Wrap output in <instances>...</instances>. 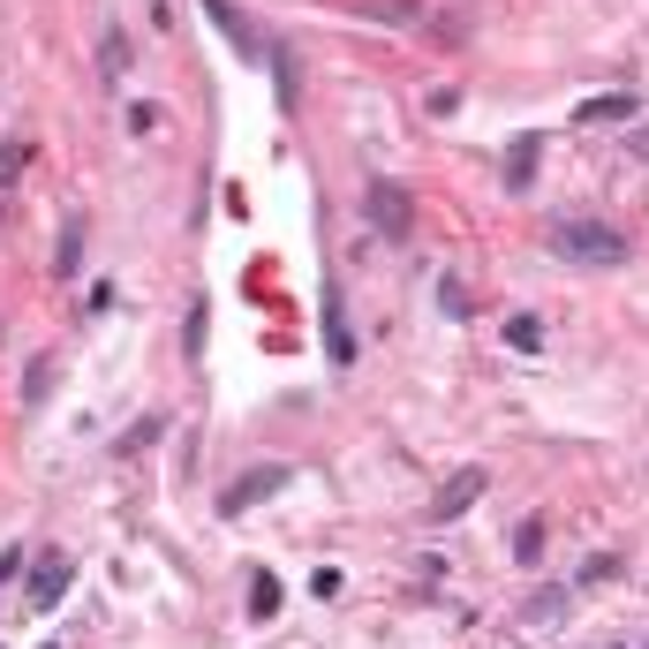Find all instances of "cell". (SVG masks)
I'll return each mask as SVG.
<instances>
[{
	"label": "cell",
	"mask_w": 649,
	"mask_h": 649,
	"mask_svg": "<svg viewBox=\"0 0 649 649\" xmlns=\"http://www.w3.org/2000/svg\"><path fill=\"white\" fill-rule=\"evenodd\" d=\"M551 250H559L567 265H589V272L627 265V234L605 227V219H567V227H551Z\"/></svg>",
	"instance_id": "cell-1"
},
{
	"label": "cell",
	"mask_w": 649,
	"mask_h": 649,
	"mask_svg": "<svg viewBox=\"0 0 649 649\" xmlns=\"http://www.w3.org/2000/svg\"><path fill=\"white\" fill-rule=\"evenodd\" d=\"M506 340H513V347H536L544 332H536V318H506Z\"/></svg>",
	"instance_id": "cell-17"
},
{
	"label": "cell",
	"mask_w": 649,
	"mask_h": 649,
	"mask_svg": "<svg viewBox=\"0 0 649 649\" xmlns=\"http://www.w3.org/2000/svg\"><path fill=\"white\" fill-rule=\"evenodd\" d=\"M122 61H129V38H122V30H106V46H99V68H106V76H122Z\"/></svg>",
	"instance_id": "cell-14"
},
{
	"label": "cell",
	"mask_w": 649,
	"mask_h": 649,
	"mask_svg": "<svg viewBox=\"0 0 649 649\" xmlns=\"http://www.w3.org/2000/svg\"><path fill=\"white\" fill-rule=\"evenodd\" d=\"M536 160H544V137H513V152H506V189L513 196L536 181Z\"/></svg>",
	"instance_id": "cell-8"
},
{
	"label": "cell",
	"mask_w": 649,
	"mask_h": 649,
	"mask_svg": "<svg viewBox=\"0 0 649 649\" xmlns=\"http://www.w3.org/2000/svg\"><path fill=\"white\" fill-rule=\"evenodd\" d=\"M370 219H378L385 234H408V227H416V212H408V189H400V181H370Z\"/></svg>",
	"instance_id": "cell-7"
},
{
	"label": "cell",
	"mask_w": 649,
	"mask_h": 649,
	"mask_svg": "<svg viewBox=\"0 0 649 649\" xmlns=\"http://www.w3.org/2000/svg\"><path fill=\"white\" fill-rule=\"evenodd\" d=\"M76 257H84V219L61 227V265H53V272H76Z\"/></svg>",
	"instance_id": "cell-13"
},
{
	"label": "cell",
	"mask_w": 649,
	"mask_h": 649,
	"mask_svg": "<svg viewBox=\"0 0 649 649\" xmlns=\"http://www.w3.org/2000/svg\"><path fill=\"white\" fill-rule=\"evenodd\" d=\"M484 491H491L484 469H454V476L438 484V498H431V521H461V513H469V506H476Z\"/></svg>",
	"instance_id": "cell-3"
},
{
	"label": "cell",
	"mask_w": 649,
	"mask_h": 649,
	"mask_svg": "<svg viewBox=\"0 0 649 649\" xmlns=\"http://www.w3.org/2000/svg\"><path fill=\"white\" fill-rule=\"evenodd\" d=\"M272 491H288V469H280V461H265V469L234 476V484L219 491V513L234 521V513H250V506H257V498H272Z\"/></svg>",
	"instance_id": "cell-2"
},
{
	"label": "cell",
	"mask_w": 649,
	"mask_h": 649,
	"mask_svg": "<svg viewBox=\"0 0 649 649\" xmlns=\"http://www.w3.org/2000/svg\"><path fill=\"white\" fill-rule=\"evenodd\" d=\"M324 355H332V362H347V355H355V340L340 332V295H332V288H324Z\"/></svg>",
	"instance_id": "cell-10"
},
{
	"label": "cell",
	"mask_w": 649,
	"mask_h": 649,
	"mask_svg": "<svg viewBox=\"0 0 649 649\" xmlns=\"http://www.w3.org/2000/svg\"><path fill=\"white\" fill-rule=\"evenodd\" d=\"M23 166H30V144H23V137H8V144H0V189H8Z\"/></svg>",
	"instance_id": "cell-12"
},
{
	"label": "cell",
	"mask_w": 649,
	"mask_h": 649,
	"mask_svg": "<svg viewBox=\"0 0 649 649\" xmlns=\"http://www.w3.org/2000/svg\"><path fill=\"white\" fill-rule=\"evenodd\" d=\"M204 355V303H189V362Z\"/></svg>",
	"instance_id": "cell-18"
},
{
	"label": "cell",
	"mask_w": 649,
	"mask_h": 649,
	"mask_svg": "<svg viewBox=\"0 0 649 649\" xmlns=\"http://www.w3.org/2000/svg\"><path fill=\"white\" fill-rule=\"evenodd\" d=\"M280 612V574H257L250 582V620H272Z\"/></svg>",
	"instance_id": "cell-11"
},
{
	"label": "cell",
	"mask_w": 649,
	"mask_h": 649,
	"mask_svg": "<svg viewBox=\"0 0 649 649\" xmlns=\"http://www.w3.org/2000/svg\"><path fill=\"white\" fill-rule=\"evenodd\" d=\"M620 649H627V642H620ZM635 649H649V642H635Z\"/></svg>",
	"instance_id": "cell-20"
},
{
	"label": "cell",
	"mask_w": 649,
	"mask_h": 649,
	"mask_svg": "<svg viewBox=\"0 0 649 649\" xmlns=\"http://www.w3.org/2000/svg\"><path fill=\"white\" fill-rule=\"evenodd\" d=\"M204 15H212V23L227 30V46H234L242 61H272V46H265V38H257V30L242 23V8H234V0H204Z\"/></svg>",
	"instance_id": "cell-4"
},
{
	"label": "cell",
	"mask_w": 649,
	"mask_h": 649,
	"mask_svg": "<svg viewBox=\"0 0 649 649\" xmlns=\"http://www.w3.org/2000/svg\"><path fill=\"white\" fill-rule=\"evenodd\" d=\"M635 114H642V99H635V91H597V99H582V106H574V122H582V129H612V122H635Z\"/></svg>",
	"instance_id": "cell-5"
},
{
	"label": "cell",
	"mask_w": 649,
	"mask_h": 649,
	"mask_svg": "<svg viewBox=\"0 0 649 649\" xmlns=\"http://www.w3.org/2000/svg\"><path fill=\"white\" fill-rule=\"evenodd\" d=\"M46 378H53V355H38V362H30V385H23V408H38V400H46Z\"/></svg>",
	"instance_id": "cell-15"
},
{
	"label": "cell",
	"mask_w": 649,
	"mask_h": 649,
	"mask_svg": "<svg viewBox=\"0 0 649 649\" xmlns=\"http://www.w3.org/2000/svg\"><path fill=\"white\" fill-rule=\"evenodd\" d=\"M513 551L536 559V551H544V521H521V529H513Z\"/></svg>",
	"instance_id": "cell-16"
},
{
	"label": "cell",
	"mask_w": 649,
	"mask_h": 649,
	"mask_svg": "<svg viewBox=\"0 0 649 649\" xmlns=\"http://www.w3.org/2000/svg\"><path fill=\"white\" fill-rule=\"evenodd\" d=\"M635 152H642V160H649V129H642V137H635Z\"/></svg>",
	"instance_id": "cell-19"
},
{
	"label": "cell",
	"mask_w": 649,
	"mask_h": 649,
	"mask_svg": "<svg viewBox=\"0 0 649 649\" xmlns=\"http://www.w3.org/2000/svg\"><path fill=\"white\" fill-rule=\"evenodd\" d=\"M68 582H76L68 551H46V559H38V574H30V597H23V605H30V612H46V605H61V589H68Z\"/></svg>",
	"instance_id": "cell-6"
},
{
	"label": "cell",
	"mask_w": 649,
	"mask_h": 649,
	"mask_svg": "<svg viewBox=\"0 0 649 649\" xmlns=\"http://www.w3.org/2000/svg\"><path fill=\"white\" fill-rule=\"evenodd\" d=\"M551 620H567V589H536L521 605V627H551Z\"/></svg>",
	"instance_id": "cell-9"
}]
</instances>
